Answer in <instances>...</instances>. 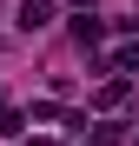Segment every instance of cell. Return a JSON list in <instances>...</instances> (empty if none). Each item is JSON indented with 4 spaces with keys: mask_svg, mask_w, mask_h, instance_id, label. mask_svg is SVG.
Segmentation results:
<instances>
[{
    "mask_svg": "<svg viewBox=\"0 0 139 146\" xmlns=\"http://www.w3.org/2000/svg\"><path fill=\"white\" fill-rule=\"evenodd\" d=\"M53 20V0H20V33H40Z\"/></svg>",
    "mask_w": 139,
    "mask_h": 146,
    "instance_id": "cell-1",
    "label": "cell"
},
{
    "mask_svg": "<svg viewBox=\"0 0 139 146\" xmlns=\"http://www.w3.org/2000/svg\"><path fill=\"white\" fill-rule=\"evenodd\" d=\"M119 73H126V80H139V46H119Z\"/></svg>",
    "mask_w": 139,
    "mask_h": 146,
    "instance_id": "cell-3",
    "label": "cell"
},
{
    "mask_svg": "<svg viewBox=\"0 0 139 146\" xmlns=\"http://www.w3.org/2000/svg\"><path fill=\"white\" fill-rule=\"evenodd\" d=\"M73 7H93V0H73Z\"/></svg>",
    "mask_w": 139,
    "mask_h": 146,
    "instance_id": "cell-4",
    "label": "cell"
},
{
    "mask_svg": "<svg viewBox=\"0 0 139 146\" xmlns=\"http://www.w3.org/2000/svg\"><path fill=\"white\" fill-rule=\"evenodd\" d=\"M73 40H80V46H99V40H106V27H99V20H86V13H80V20H73Z\"/></svg>",
    "mask_w": 139,
    "mask_h": 146,
    "instance_id": "cell-2",
    "label": "cell"
}]
</instances>
